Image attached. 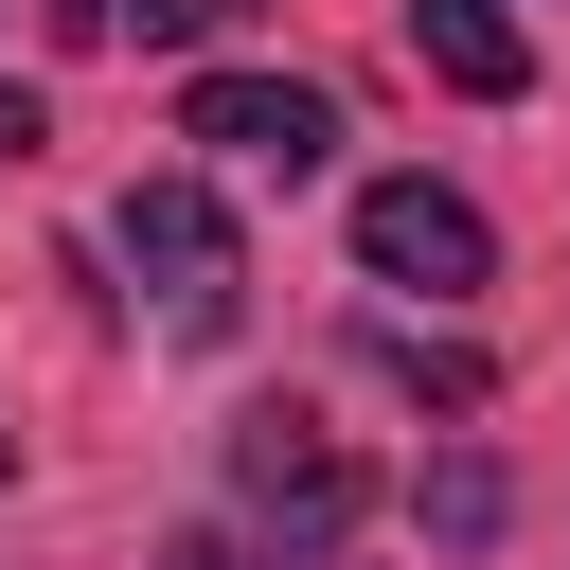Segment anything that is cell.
I'll list each match as a JSON object with an SVG mask.
<instances>
[{
	"mask_svg": "<svg viewBox=\"0 0 570 570\" xmlns=\"http://www.w3.org/2000/svg\"><path fill=\"white\" fill-rule=\"evenodd\" d=\"M107 18H142V53H214L249 0H107Z\"/></svg>",
	"mask_w": 570,
	"mask_h": 570,
	"instance_id": "ba28073f",
	"label": "cell"
},
{
	"mask_svg": "<svg viewBox=\"0 0 570 570\" xmlns=\"http://www.w3.org/2000/svg\"><path fill=\"white\" fill-rule=\"evenodd\" d=\"M428 534H445V552H481V534H499V463H481V445H463V463H428Z\"/></svg>",
	"mask_w": 570,
	"mask_h": 570,
	"instance_id": "8992f818",
	"label": "cell"
},
{
	"mask_svg": "<svg viewBox=\"0 0 570 570\" xmlns=\"http://www.w3.org/2000/svg\"><path fill=\"white\" fill-rule=\"evenodd\" d=\"M178 142H214V160H249V178H321V160H338V89H321V71H196V89H178Z\"/></svg>",
	"mask_w": 570,
	"mask_h": 570,
	"instance_id": "3957f363",
	"label": "cell"
},
{
	"mask_svg": "<svg viewBox=\"0 0 570 570\" xmlns=\"http://www.w3.org/2000/svg\"><path fill=\"white\" fill-rule=\"evenodd\" d=\"M36 142H53V107H36V89H0V178H18Z\"/></svg>",
	"mask_w": 570,
	"mask_h": 570,
	"instance_id": "9c48e42d",
	"label": "cell"
},
{
	"mask_svg": "<svg viewBox=\"0 0 570 570\" xmlns=\"http://www.w3.org/2000/svg\"><path fill=\"white\" fill-rule=\"evenodd\" d=\"M374 356H392V374H410V392H428V410H481V392H499V374H481V356H463V338H374Z\"/></svg>",
	"mask_w": 570,
	"mask_h": 570,
	"instance_id": "52a82bcc",
	"label": "cell"
},
{
	"mask_svg": "<svg viewBox=\"0 0 570 570\" xmlns=\"http://www.w3.org/2000/svg\"><path fill=\"white\" fill-rule=\"evenodd\" d=\"M410 53H428L463 107H517V89H534V36H517V0H410Z\"/></svg>",
	"mask_w": 570,
	"mask_h": 570,
	"instance_id": "5b68a950",
	"label": "cell"
},
{
	"mask_svg": "<svg viewBox=\"0 0 570 570\" xmlns=\"http://www.w3.org/2000/svg\"><path fill=\"white\" fill-rule=\"evenodd\" d=\"M107 249L142 267V303H160L178 338H232V321H249V249H232V214H214V178H125V214H107Z\"/></svg>",
	"mask_w": 570,
	"mask_h": 570,
	"instance_id": "6da1fadb",
	"label": "cell"
},
{
	"mask_svg": "<svg viewBox=\"0 0 570 570\" xmlns=\"http://www.w3.org/2000/svg\"><path fill=\"white\" fill-rule=\"evenodd\" d=\"M160 570H249V552H232V534H178V552H160Z\"/></svg>",
	"mask_w": 570,
	"mask_h": 570,
	"instance_id": "30bf717a",
	"label": "cell"
},
{
	"mask_svg": "<svg viewBox=\"0 0 570 570\" xmlns=\"http://www.w3.org/2000/svg\"><path fill=\"white\" fill-rule=\"evenodd\" d=\"M232 499H249V534H267L285 570H321L374 481H356V445H338L321 410H249V428H232Z\"/></svg>",
	"mask_w": 570,
	"mask_h": 570,
	"instance_id": "7a4b0ae2",
	"label": "cell"
},
{
	"mask_svg": "<svg viewBox=\"0 0 570 570\" xmlns=\"http://www.w3.org/2000/svg\"><path fill=\"white\" fill-rule=\"evenodd\" d=\"M356 267H374V285H428V303H463V285L499 267V232H481V196H445V178H374V196H356Z\"/></svg>",
	"mask_w": 570,
	"mask_h": 570,
	"instance_id": "277c9868",
	"label": "cell"
}]
</instances>
